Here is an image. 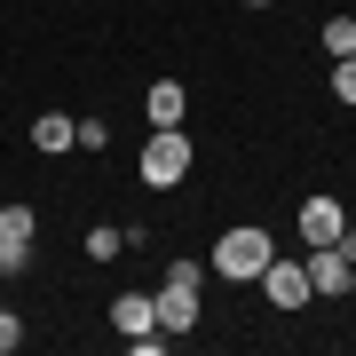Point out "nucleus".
<instances>
[{"label": "nucleus", "instance_id": "9b49d317", "mask_svg": "<svg viewBox=\"0 0 356 356\" xmlns=\"http://www.w3.org/2000/svg\"><path fill=\"white\" fill-rule=\"evenodd\" d=\"M119 254H127V229L95 222V229H88V261H119Z\"/></svg>", "mask_w": 356, "mask_h": 356}, {"label": "nucleus", "instance_id": "0eeeda50", "mask_svg": "<svg viewBox=\"0 0 356 356\" xmlns=\"http://www.w3.org/2000/svg\"><path fill=\"white\" fill-rule=\"evenodd\" d=\"M293 222H301V238H309V245H332V238H341V229H348L341 198H325V191L309 198V206H301V214H293Z\"/></svg>", "mask_w": 356, "mask_h": 356}, {"label": "nucleus", "instance_id": "9d476101", "mask_svg": "<svg viewBox=\"0 0 356 356\" xmlns=\"http://www.w3.org/2000/svg\"><path fill=\"white\" fill-rule=\"evenodd\" d=\"M151 325H159V301H151V293H119V301H111V332L135 341V332H151Z\"/></svg>", "mask_w": 356, "mask_h": 356}, {"label": "nucleus", "instance_id": "1a4fd4ad", "mask_svg": "<svg viewBox=\"0 0 356 356\" xmlns=\"http://www.w3.org/2000/svg\"><path fill=\"white\" fill-rule=\"evenodd\" d=\"M143 111H151V127H182V111H191V88H182V79H159V88L143 95Z\"/></svg>", "mask_w": 356, "mask_h": 356}, {"label": "nucleus", "instance_id": "f257e3e1", "mask_svg": "<svg viewBox=\"0 0 356 356\" xmlns=\"http://www.w3.org/2000/svg\"><path fill=\"white\" fill-rule=\"evenodd\" d=\"M198 285H206V269H198V261H175V269L159 277L151 301H159V332H166V341L198 325Z\"/></svg>", "mask_w": 356, "mask_h": 356}, {"label": "nucleus", "instance_id": "f3484780", "mask_svg": "<svg viewBox=\"0 0 356 356\" xmlns=\"http://www.w3.org/2000/svg\"><path fill=\"white\" fill-rule=\"evenodd\" d=\"M348 293H356V269H348Z\"/></svg>", "mask_w": 356, "mask_h": 356}, {"label": "nucleus", "instance_id": "7ed1b4c3", "mask_svg": "<svg viewBox=\"0 0 356 356\" xmlns=\"http://www.w3.org/2000/svg\"><path fill=\"white\" fill-rule=\"evenodd\" d=\"M269 254H277V245H269V229H261V222H254V229H222L214 269H222V277H238V285H254L261 269H269Z\"/></svg>", "mask_w": 356, "mask_h": 356}, {"label": "nucleus", "instance_id": "423d86ee", "mask_svg": "<svg viewBox=\"0 0 356 356\" xmlns=\"http://www.w3.org/2000/svg\"><path fill=\"white\" fill-rule=\"evenodd\" d=\"M309 293H317V301L348 293V254L341 245H309Z\"/></svg>", "mask_w": 356, "mask_h": 356}, {"label": "nucleus", "instance_id": "dca6fc26", "mask_svg": "<svg viewBox=\"0 0 356 356\" xmlns=\"http://www.w3.org/2000/svg\"><path fill=\"white\" fill-rule=\"evenodd\" d=\"M245 8H269V0H245Z\"/></svg>", "mask_w": 356, "mask_h": 356}, {"label": "nucleus", "instance_id": "39448f33", "mask_svg": "<svg viewBox=\"0 0 356 356\" xmlns=\"http://www.w3.org/2000/svg\"><path fill=\"white\" fill-rule=\"evenodd\" d=\"M254 285L269 293V309H301L309 301V261H277V254H269V269H261Z\"/></svg>", "mask_w": 356, "mask_h": 356}, {"label": "nucleus", "instance_id": "6e6552de", "mask_svg": "<svg viewBox=\"0 0 356 356\" xmlns=\"http://www.w3.org/2000/svg\"><path fill=\"white\" fill-rule=\"evenodd\" d=\"M32 151H48V159L79 151V119H64V111H40V119H32Z\"/></svg>", "mask_w": 356, "mask_h": 356}, {"label": "nucleus", "instance_id": "f03ea898", "mask_svg": "<svg viewBox=\"0 0 356 356\" xmlns=\"http://www.w3.org/2000/svg\"><path fill=\"white\" fill-rule=\"evenodd\" d=\"M143 182H151V191L191 182V135L182 127H151V143H143Z\"/></svg>", "mask_w": 356, "mask_h": 356}, {"label": "nucleus", "instance_id": "ddd939ff", "mask_svg": "<svg viewBox=\"0 0 356 356\" xmlns=\"http://www.w3.org/2000/svg\"><path fill=\"white\" fill-rule=\"evenodd\" d=\"M332 95L356 103V56H332Z\"/></svg>", "mask_w": 356, "mask_h": 356}, {"label": "nucleus", "instance_id": "20e7f679", "mask_svg": "<svg viewBox=\"0 0 356 356\" xmlns=\"http://www.w3.org/2000/svg\"><path fill=\"white\" fill-rule=\"evenodd\" d=\"M32 238H40L32 206H0V277H24L32 269Z\"/></svg>", "mask_w": 356, "mask_h": 356}, {"label": "nucleus", "instance_id": "f8f14e48", "mask_svg": "<svg viewBox=\"0 0 356 356\" xmlns=\"http://www.w3.org/2000/svg\"><path fill=\"white\" fill-rule=\"evenodd\" d=\"M325 56H356V16H325Z\"/></svg>", "mask_w": 356, "mask_h": 356}, {"label": "nucleus", "instance_id": "4468645a", "mask_svg": "<svg viewBox=\"0 0 356 356\" xmlns=\"http://www.w3.org/2000/svg\"><path fill=\"white\" fill-rule=\"evenodd\" d=\"M16 341H24V317H16V309H0V356H8Z\"/></svg>", "mask_w": 356, "mask_h": 356}, {"label": "nucleus", "instance_id": "2eb2a0df", "mask_svg": "<svg viewBox=\"0 0 356 356\" xmlns=\"http://www.w3.org/2000/svg\"><path fill=\"white\" fill-rule=\"evenodd\" d=\"M332 245H341V254H348V269H356V222L341 229V238H332Z\"/></svg>", "mask_w": 356, "mask_h": 356}]
</instances>
